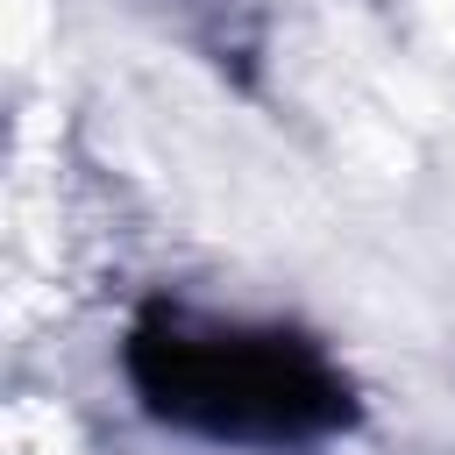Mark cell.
I'll return each mask as SVG.
<instances>
[{
    "label": "cell",
    "mask_w": 455,
    "mask_h": 455,
    "mask_svg": "<svg viewBox=\"0 0 455 455\" xmlns=\"http://www.w3.org/2000/svg\"><path fill=\"white\" fill-rule=\"evenodd\" d=\"M128 384L185 434L235 448H306L348 427V377L327 348L284 327L149 313L128 334Z\"/></svg>",
    "instance_id": "obj_1"
}]
</instances>
